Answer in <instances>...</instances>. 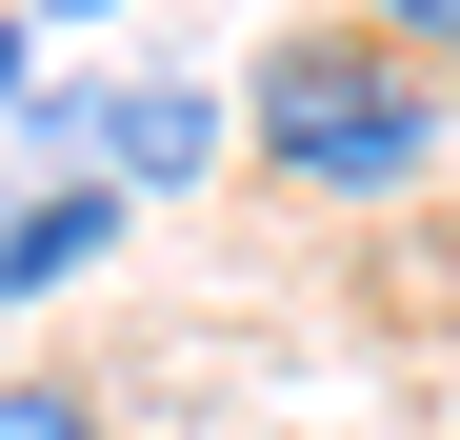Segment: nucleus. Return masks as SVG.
Here are the masks:
<instances>
[{
	"instance_id": "1",
	"label": "nucleus",
	"mask_w": 460,
	"mask_h": 440,
	"mask_svg": "<svg viewBox=\"0 0 460 440\" xmlns=\"http://www.w3.org/2000/svg\"><path fill=\"white\" fill-rule=\"evenodd\" d=\"M440 140H460L440 60H401L380 21H300L261 81H241V161H261L280 200H321V220H380V200H420V180H440Z\"/></svg>"
},
{
	"instance_id": "2",
	"label": "nucleus",
	"mask_w": 460,
	"mask_h": 440,
	"mask_svg": "<svg viewBox=\"0 0 460 440\" xmlns=\"http://www.w3.org/2000/svg\"><path fill=\"white\" fill-rule=\"evenodd\" d=\"M220 140H241V101H200V81H120V101H81V161H101L120 200L220 180Z\"/></svg>"
},
{
	"instance_id": "3",
	"label": "nucleus",
	"mask_w": 460,
	"mask_h": 440,
	"mask_svg": "<svg viewBox=\"0 0 460 440\" xmlns=\"http://www.w3.org/2000/svg\"><path fill=\"white\" fill-rule=\"evenodd\" d=\"M120 241V180H40V200H0V301H40V280H81Z\"/></svg>"
},
{
	"instance_id": "4",
	"label": "nucleus",
	"mask_w": 460,
	"mask_h": 440,
	"mask_svg": "<svg viewBox=\"0 0 460 440\" xmlns=\"http://www.w3.org/2000/svg\"><path fill=\"white\" fill-rule=\"evenodd\" d=\"M0 440H120V420H101L81 381H0Z\"/></svg>"
},
{
	"instance_id": "5",
	"label": "nucleus",
	"mask_w": 460,
	"mask_h": 440,
	"mask_svg": "<svg viewBox=\"0 0 460 440\" xmlns=\"http://www.w3.org/2000/svg\"><path fill=\"white\" fill-rule=\"evenodd\" d=\"M341 21H380L401 60H440V81H460V0H341Z\"/></svg>"
},
{
	"instance_id": "6",
	"label": "nucleus",
	"mask_w": 460,
	"mask_h": 440,
	"mask_svg": "<svg viewBox=\"0 0 460 440\" xmlns=\"http://www.w3.org/2000/svg\"><path fill=\"white\" fill-rule=\"evenodd\" d=\"M40 101V40H21V0H0V120H21Z\"/></svg>"
},
{
	"instance_id": "7",
	"label": "nucleus",
	"mask_w": 460,
	"mask_h": 440,
	"mask_svg": "<svg viewBox=\"0 0 460 440\" xmlns=\"http://www.w3.org/2000/svg\"><path fill=\"white\" fill-rule=\"evenodd\" d=\"M21 21H120V0H21Z\"/></svg>"
}]
</instances>
